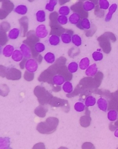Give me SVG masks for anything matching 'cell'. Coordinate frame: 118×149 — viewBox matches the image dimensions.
<instances>
[{
  "instance_id": "cell-1",
  "label": "cell",
  "mask_w": 118,
  "mask_h": 149,
  "mask_svg": "<svg viewBox=\"0 0 118 149\" xmlns=\"http://www.w3.org/2000/svg\"><path fill=\"white\" fill-rule=\"evenodd\" d=\"M59 124L58 119L55 117L47 118L45 122L39 123L37 130L42 134H49L55 132Z\"/></svg>"
},
{
  "instance_id": "cell-2",
  "label": "cell",
  "mask_w": 118,
  "mask_h": 149,
  "mask_svg": "<svg viewBox=\"0 0 118 149\" xmlns=\"http://www.w3.org/2000/svg\"><path fill=\"white\" fill-rule=\"evenodd\" d=\"M25 67L27 71L34 73L38 68V63L35 59H29L26 61Z\"/></svg>"
},
{
  "instance_id": "cell-3",
  "label": "cell",
  "mask_w": 118,
  "mask_h": 149,
  "mask_svg": "<svg viewBox=\"0 0 118 149\" xmlns=\"http://www.w3.org/2000/svg\"><path fill=\"white\" fill-rule=\"evenodd\" d=\"M20 51L26 59H29L31 57V51L30 48L26 44L21 45L20 47Z\"/></svg>"
},
{
  "instance_id": "cell-4",
  "label": "cell",
  "mask_w": 118,
  "mask_h": 149,
  "mask_svg": "<svg viewBox=\"0 0 118 149\" xmlns=\"http://www.w3.org/2000/svg\"><path fill=\"white\" fill-rule=\"evenodd\" d=\"M98 71L97 65L96 64H93L88 67L85 71V74L88 76H94L97 74Z\"/></svg>"
},
{
  "instance_id": "cell-5",
  "label": "cell",
  "mask_w": 118,
  "mask_h": 149,
  "mask_svg": "<svg viewBox=\"0 0 118 149\" xmlns=\"http://www.w3.org/2000/svg\"><path fill=\"white\" fill-rule=\"evenodd\" d=\"M97 104L99 109L103 111L106 112L108 107V104L106 99L101 97L97 100Z\"/></svg>"
},
{
  "instance_id": "cell-6",
  "label": "cell",
  "mask_w": 118,
  "mask_h": 149,
  "mask_svg": "<svg viewBox=\"0 0 118 149\" xmlns=\"http://www.w3.org/2000/svg\"><path fill=\"white\" fill-rule=\"evenodd\" d=\"M65 77L61 75H56L52 79L53 83L56 86H60L63 85L65 82Z\"/></svg>"
},
{
  "instance_id": "cell-7",
  "label": "cell",
  "mask_w": 118,
  "mask_h": 149,
  "mask_svg": "<svg viewBox=\"0 0 118 149\" xmlns=\"http://www.w3.org/2000/svg\"><path fill=\"white\" fill-rule=\"evenodd\" d=\"M14 51H15V49L12 45H7L3 48L2 50V53L5 56L9 57L12 56Z\"/></svg>"
},
{
  "instance_id": "cell-8",
  "label": "cell",
  "mask_w": 118,
  "mask_h": 149,
  "mask_svg": "<svg viewBox=\"0 0 118 149\" xmlns=\"http://www.w3.org/2000/svg\"><path fill=\"white\" fill-rule=\"evenodd\" d=\"M90 61L88 57L82 58L79 63V68L82 70H86L90 65Z\"/></svg>"
},
{
  "instance_id": "cell-9",
  "label": "cell",
  "mask_w": 118,
  "mask_h": 149,
  "mask_svg": "<svg viewBox=\"0 0 118 149\" xmlns=\"http://www.w3.org/2000/svg\"><path fill=\"white\" fill-rule=\"evenodd\" d=\"M23 57V55L20 50L16 49L12 54V58L15 62H19L22 60Z\"/></svg>"
},
{
  "instance_id": "cell-10",
  "label": "cell",
  "mask_w": 118,
  "mask_h": 149,
  "mask_svg": "<svg viewBox=\"0 0 118 149\" xmlns=\"http://www.w3.org/2000/svg\"><path fill=\"white\" fill-rule=\"evenodd\" d=\"M92 119L89 116H83L81 117L80 120V124L82 127H87L90 125Z\"/></svg>"
},
{
  "instance_id": "cell-11",
  "label": "cell",
  "mask_w": 118,
  "mask_h": 149,
  "mask_svg": "<svg viewBox=\"0 0 118 149\" xmlns=\"http://www.w3.org/2000/svg\"><path fill=\"white\" fill-rule=\"evenodd\" d=\"M44 59L48 63L53 64L56 61V57L52 53L48 52L44 56Z\"/></svg>"
},
{
  "instance_id": "cell-12",
  "label": "cell",
  "mask_w": 118,
  "mask_h": 149,
  "mask_svg": "<svg viewBox=\"0 0 118 149\" xmlns=\"http://www.w3.org/2000/svg\"><path fill=\"white\" fill-rule=\"evenodd\" d=\"M63 90L67 93H71L73 91V86L70 81H66L62 86Z\"/></svg>"
},
{
  "instance_id": "cell-13",
  "label": "cell",
  "mask_w": 118,
  "mask_h": 149,
  "mask_svg": "<svg viewBox=\"0 0 118 149\" xmlns=\"http://www.w3.org/2000/svg\"><path fill=\"white\" fill-rule=\"evenodd\" d=\"M96 104V99L93 96H88L85 100V105L87 107L93 106Z\"/></svg>"
},
{
  "instance_id": "cell-14",
  "label": "cell",
  "mask_w": 118,
  "mask_h": 149,
  "mask_svg": "<svg viewBox=\"0 0 118 149\" xmlns=\"http://www.w3.org/2000/svg\"><path fill=\"white\" fill-rule=\"evenodd\" d=\"M79 68V65L76 62H71L68 64L67 68L68 71L70 73L74 74L75 72H77Z\"/></svg>"
},
{
  "instance_id": "cell-15",
  "label": "cell",
  "mask_w": 118,
  "mask_h": 149,
  "mask_svg": "<svg viewBox=\"0 0 118 149\" xmlns=\"http://www.w3.org/2000/svg\"><path fill=\"white\" fill-rule=\"evenodd\" d=\"M47 112V109L42 107H38L35 110V113L40 117H45Z\"/></svg>"
},
{
  "instance_id": "cell-16",
  "label": "cell",
  "mask_w": 118,
  "mask_h": 149,
  "mask_svg": "<svg viewBox=\"0 0 118 149\" xmlns=\"http://www.w3.org/2000/svg\"><path fill=\"white\" fill-rule=\"evenodd\" d=\"M3 141L1 138V149H12L10 147V139L8 138L3 139Z\"/></svg>"
},
{
  "instance_id": "cell-17",
  "label": "cell",
  "mask_w": 118,
  "mask_h": 149,
  "mask_svg": "<svg viewBox=\"0 0 118 149\" xmlns=\"http://www.w3.org/2000/svg\"><path fill=\"white\" fill-rule=\"evenodd\" d=\"M118 113L115 110H110L108 113V118L111 121L116 120L118 118Z\"/></svg>"
},
{
  "instance_id": "cell-18",
  "label": "cell",
  "mask_w": 118,
  "mask_h": 149,
  "mask_svg": "<svg viewBox=\"0 0 118 149\" xmlns=\"http://www.w3.org/2000/svg\"><path fill=\"white\" fill-rule=\"evenodd\" d=\"M47 32L46 29L43 26L39 27L37 30V35L39 38H44L47 36Z\"/></svg>"
},
{
  "instance_id": "cell-19",
  "label": "cell",
  "mask_w": 118,
  "mask_h": 149,
  "mask_svg": "<svg viewBox=\"0 0 118 149\" xmlns=\"http://www.w3.org/2000/svg\"><path fill=\"white\" fill-rule=\"evenodd\" d=\"M34 49L36 52L41 53L44 51L45 49V46L41 42H37L35 45Z\"/></svg>"
},
{
  "instance_id": "cell-20",
  "label": "cell",
  "mask_w": 118,
  "mask_h": 149,
  "mask_svg": "<svg viewBox=\"0 0 118 149\" xmlns=\"http://www.w3.org/2000/svg\"><path fill=\"white\" fill-rule=\"evenodd\" d=\"M75 110H76V111L78 112H81L84 111L85 108V105L84 104L83 102H76V104H75L74 106Z\"/></svg>"
},
{
  "instance_id": "cell-21",
  "label": "cell",
  "mask_w": 118,
  "mask_h": 149,
  "mask_svg": "<svg viewBox=\"0 0 118 149\" xmlns=\"http://www.w3.org/2000/svg\"><path fill=\"white\" fill-rule=\"evenodd\" d=\"M92 56L94 60L96 61H100L102 60L103 58V54L99 51L94 52Z\"/></svg>"
},
{
  "instance_id": "cell-22",
  "label": "cell",
  "mask_w": 118,
  "mask_h": 149,
  "mask_svg": "<svg viewBox=\"0 0 118 149\" xmlns=\"http://www.w3.org/2000/svg\"><path fill=\"white\" fill-rule=\"evenodd\" d=\"M49 42L50 45H52L56 46L59 45L60 40L59 37L53 35L49 38Z\"/></svg>"
},
{
  "instance_id": "cell-23",
  "label": "cell",
  "mask_w": 118,
  "mask_h": 149,
  "mask_svg": "<svg viewBox=\"0 0 118 149\" xmlns=\"http://www.w3.org/2000/svg\"><path fill=\"white\" fill-rule=\"evenodd\" d=\"M72 43L77 47H79L82 44V40L81 38L78 35H75L72 38Z\"/></svg>"
},
{
  "instance_id": "cell-24",
  "label": "cell",
  "mask_w": 118,
  "mask_h": 149,
  "mask_svg": "<svg viewBox=\"0 0 118 149\" xmlns=\"http://www.w3.org/2000/svg\"><path fill=\"white\" fill-rule=\"evenodd\" d=\"M19 35V31L17 29H13L9 33V37L12 39H15L18 38Z\"/></svg>"
},
{
  "instance_id": "cell-25",
  "label": "cell",
  "mask_w": 118,
  "mask_h": 149,
  "mask_svg": "<svg viewBox=\"0 0 118 149\" xmlns=\"http://www.w3.org/2000/svg\"><path fill=\"white\" fill-rule=\"evenodd\" d=\"M61 39L63 42L65 44H69L71 42V36L67 34H64L61 36Z\"/></svg>"
},
{
  "instance_id": "cell-26",
  "label": "cell",
  "mask_w": 118,
  "mask_h": 149,
  "mask_svg": "<svg viewBox=\"0 0 118 149\" xmlns=\"http://www.w3.org/2000/svg\"><path fill=\"white\" fill-rule=\"evenodd\" d=\"M82 149H96L95 146L90 142H85L82 146Z\"/></svg>"
},
{
  "instance_id": "cell-27",
  "label": "cell",
  "mask_w": 118,
  "mask_h": 149,
  "mask_svg": "<svg viewBox=\"0 0 118 149\" xmlns=\"http://www.w3.org/2000/svg\"><path fill=\"white\" fill-rule=\"evenodd\" d=\"M33 149H46V148L43 143H38L34 146Z\"/></svg>"
},
{
  "instance_id": "cell-28",
  "label": "cell",
  "mask_w": 118,
  "mask_h": 149,
  "mask_svg": "<svg viewBox=\"0 0 118 149\" xmlns=\"http://www.w3.org/2000/svg\"><path fill=\"white\" fill-rule=\"evenodd\" d=\"M114 134H115V137L118 138V128L116 129L115 131Z\"/></svg>"
},
{
  "instance_id": "cell-29",
  "label": "cell",
  "mask_w": 118,
  "mask_h": 149,
  "mask_svg": "<svg viewBox=\"0 0 118 149\" xmlns=\"http://www.w3.org/2000/svg\"><path fill=\"white\" fill-rule=\"evenodd\" d=\"M58 149H68V148L66 147H60Z\"/></svg>"
},
{
  "instance_id": "cell-30",
  "label": "cell",
  "mask_w": 118,
  "mask_h": 149,
  "mask_svg": "<svg viewBox=\"0 0 118 149\" xmlns=\"http://www.w3.org/2000/svg\"><path fill=\"white\" fill-rule=\"evenodd\" d=\"M118 149V148H117V149Z\"/></svg>"
}]
</instances>
